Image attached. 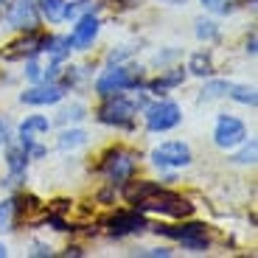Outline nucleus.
I'll return each mask as SVG.
<instances>
[{"mask_svg": "<svg viewBox=\"0 0 258 258\" xmlns=\"http://www.w3.org/2000/svg\"><path fill=\"white\" fill-rule=\"evenodd\" d=\"M104 227H107L110 236H132V233L146 230L149 222H146V216H143L141 211H118L104 222Z\"/></svg>", "mask_w": 258, "mask_h": 258, "instance_id": "obj_7", "label": "nucleus"}, {"mask_svg": "<svg viewBox=\"0 0 258 258\" xmlns=\"http://www.w3.org/2000/svg\"><path fill=\"white\" fill-rule=\"evenodd\" d=\"M98 28H101L98 17H93V14L82 17V20L76 23V28H73V34L68 37V45H71V51H73V48H76V51H82V48L93 45V39L98 37Z\"/></svg>", "mask_w": 258, "mask_h": 258, "instance_id": "obj_11", "label": "nucleus"}, {"mask_svg": "<svg viewBox=\"0 0 258 258\" xmlns=\"http://www.w3.org/2000/svg\"><path fill=\"white\" fill-rule=\"evenodd\" d=\"M82 112H84V107H82V104H76V107H71V110L62 112V121H79Z\"/></svg>", "mask_w": 258, "mask_h": 258, "instance_id": "obj_25", "label": "nucleus"}, {"mask_svg": "<svg viewBox=\"0 0 258 258\" xmlns=\"http://www.w3.org/2000/svg\"><path fill=\"white\" fill-rule=\"evenodd\" d=\"M6 163H9V168H12V174H14V177L26 174L28 152H26V149H9V152H6Z\"/></svg>", "mask_w": 258, "mask_h": 258, "instance_id": "obj_17", "label": "nucleus"}, {"mask_svg": "<svg viewBox=\"0 0 258 258\" xmlns=\"http://www.w3.org/2000/svg\"><path fill=\"white\" fill-rule=\"evenodd\" d=\"M244 138H247V126L239 121V118H233V115H219V121H216V129H213V141H216V146L233 149V146H239Z\"/></svg>", "mask_w": 258, "mask_h": 258, "instance_id": "obj_9", "label": "nucleus"}, {"mask_svg": "<svg viewBox=\"0 0 258 258\" xmlns=\"http://www.w3.org/2000/svg\"><path fill=\"white\" fill-rule=\"evenodd\" d=\"M227 96L233 98V101H241V104H255V90L252 87H247V84H227Z\"/></svg>", "mask_w": 258, "mask_h": 258, "instance_id": "obj_20", "label": "nucleus"}, {"mask_svg": "<svg viewBox=\"0 0 258 258\" xmlns=\"http://www.w3.org/2000/svg\"><path fill=\"white\" fill-rule=\"evenodd\" d=\"M188 71L194 73V76H211L213 73V62L208 53H194L191 62H188Z\"/></svg>", "mask_w": 258, "mask_h": 258, "instance_id": "obj_19", "label": "nucleus"}, {"mask_svg": "<svg viewBox=\"0 0 258 258\" xmlns=\"http://www.w3.org/2000/svg\"><path fill=\"white\" fill-rule=\"evenodd\" d=\"M247 51L255 53V37H250V42H247Z\"/></svg>", "mask_w": 258, "mask_h": 258, "instance_id": "obj_32", "label": "nucleus"}, {"mask_svg": "<svg viewBox=\"0 0 258 258\" xmlns=\"http://www.w3.org/2000/svg\"><path fill=\"white\" fill-rule=\"evenodd\" d=\"M14 219H17V200H3L0 202V233L14 230Z\"/></svg>", "mask_w": 258, "mask_h": 258, "instance_id": "obj_15", "label": "nucleus"}, {"mask_svg": "<svg viewBox=\"0 0 258 258\" xmlns=\"http://www.w3.org/2000/svg\"><path fill=\"white\" fill-rule=\"evenodd\" d=\"M143 255H163V258H168V255H171V250H163V247H160V250H146Z\"/></svg>", "mask_w": 258, "mask_h": 258, "instance_id": "obj_29", "label": "nucleus"}, {"mask_svg": "<svg viewBox=\"0 0 258 258\" xmlns=\"http://www.w3.org/2000/svg\"><path fill=\"white\" fill-rule=\"evenodd\" d=\"M157 233L180 241V244L191 252H205L208 250V230L200 222H188V225H180V227H157Z\"/></svg>", "mask_w": 258, "mask_h": 258, "instance_id": "obj_4", "label": "nucleus"}, {"mask_svg": "<svg viewBox=\"0 0 258 258\" xmlns=\"http://www.w3.org/2000/svg\"><path fill=\"white\" fill-rule=\"evenodd\" d=\"M26 73H28V79H34V82H37V79L42 76V68H39V62H37V59H31V62H28Z\"/></svg>", "mask_w": 258, "mask_h": 258, "instance_id": "obj_26", "label": "nucleus"}, {"mask_svg": "<svg viewBox=\"0 0 258 258\" xmlns=\"http://www.w3.org/2000/svg\"><path fill=\"white\" fill-rule=\"evenodd\" d=\"M37 9L45 14L51 23H59V20H64V9H68V3H64V0H39Z\"/></svg>", "mask_w": 258, "mask_h": 258, "instance_id": "obj_14", "label": "nucleus"}, {"mask_svg": "<svg viewBox=\"0 0 258 258\" xmlns=\"http://www.w3.org/2000/svg\"><path fill=\"white\" fill-rule=\"evenodd\" d=\"M225 0H202V6H208V9H219Z\"/></svg>", "mask_w": 258, "mask_h": 258, "instance_id": "obj_30", "label": "nucleus"}, {"mask_svg": "<svg viewBox=\"0 0 258 258\" xmlns=\"http://www.w3.org/2000/svg\"><path fill=\"white\" fill-rule=\"evenodd\" d=\"M155 191H160V182H152V180H141V182H129L123 197L129 202H143L146 197H152Z\"/></svg>", "mask_w": 258, "mask_h": 258, "instance_id": "obj_13", "label": "nucleus"}, {"mask_svg": "<svg viewBox=\"0 0 258 258\" xmlns=\"http://www.w3.org/2000/svg\"><path fill=\"white\" fill-rule=\"evenodd\" d=\"M0 258H6V244H0Z\"/></svg>", "mask_w": 258, "mask_h": 258, "instance_id": "obj_33", "label": "nucleus"}, {"mask_svg": "<svg viewBox=\"0 0 258 258\" xmlns=\"http://www.w3.org/2000/svg\"><path fill=\"white\" fill-rule=\"evenodd\" d=\"M6 20H9V26H14V28L34 31L37 28V20H39L37 0H14L6 12Z\"/></svg>", "mask_w": 258, "mask_h": 258, "instance_id": "obj_10", "label": "nucleus"}, {"mask_svg": "<svg viewBox=\"0 0 258 258\" xmlns=\"http://www.w3.org/2000/svg\"><path fill=\"white\" fill-rule=\"evenodd\" d=\"M31 255H51V247L39 244V241H37V244H34V250H31Z\"/></svg>", "mask_w": 258, "mask_h": 258, "instance_id": "obj_27", "label": "nucleus"}, {"mask_svg": "<svg viewBox=\"0 0 258 258\" xmlns=\"http://www.w3.org/2000/svg\"><path fill=\"white\" fill-rule=\"evenodd\" d=\"M6 143V126H3V121H0V146Z\"/></svg>", "mask_w": 258, "mask_h": 258, "instance_id": "obj_31", "label": "nucleus"}, {"mask_svg": "<svg viewBox=\"0 0 258 258\" xmlns=\"http://www.w3.org/2000/svg\"><path fill=\"white\" fill-rule=\"evenodd\" d=\"M197 37L200 39H216V23L200 20V23H197Z\"/></svg>", "mask_w": 258, "mask_h": 258, "instance_id": "obj_23", "label": "nucleus"}, {"mask_svg": "<svg viewBox=\"0 0 258 258\" xmlns=\"http://www.w3.org/2000/svg\"><path fill=\"white\" fill-rule=\"evenodd\" d=\"M182 71H171V73H166V76H160V79H155V82L149 84V90L152 93H163V90H168V87H177V84H182Z\"/></svg>", "mask_w": 258, "mask_h": 258, "instance_id": "obj_18", "label": "nucleus"}, {"mask_svg": "<svg viewBox=\"0 0 258 258\" xmlns=\"http://www.w3.org/2000/svg\"><path fill=\"white\" fill-rule=\"evenodd\" d=\"M222 96H227V82H208L202 87L200 101H213V98H222Z\"/></svg>", "mask_w": 258, "mask_h": 258, "instance_id": "obj_22", "label": "nucleus"}, {"mask_svg": "<svg viewBox=\"0 0 258 258\" xmlns=\"http://www.w3.org/2000/svg\"><path fill=\"white\" fill-rule=\"evenodd\" d=\"M135 118V104L126 101L123 96H107L104 107L98 110V121L101 123H112V126H132Z\"/></svg>", "mask_w": 258, "mask_h": 258, "instance_id": "obj_5", "label": "nucleus"}, {"mask_svg": "<svg viewBox=\"0 0 258 258\" xmlns=\"http://www.w3.org/2000/svg\"><path fill=\"white\" fill-rule=\"evenodd\" d=\"M138 79H141V73H135L132 68H121V64H115V68H110V71H104L101 76H98L96 93L101 98L115 96V93H123V90H129V87H135Z\"/></svg>", "mask_w": 258, "mask_h": 258, "instance_id": "obj_3", "label": "nucleus"}, {"mask_svg": "<svg viewBox=\"0 0 258 258\" xmlns=\"http://www.w3.org/2000/svg\"><path fill=\"white\" fill-rule=\"evenodd\" d=\"M233 160H236V163H252V160H255V143H250V146H244V149L239 152V155L233 157Z\"/></svg>", "mask_w": 258, "mask_h": 258, "instance_id": "obj_24", "label": "nucleus"}, {"mask_svg": "<svg viewBox=\"0 0 258 258\" xmlns=\"http://www.w3.org/2000/svg\"><path fill=\"white\" fill-rule=\"evenodd\" d=\"M182 121V112L174 101H157L146 110V126L149 132H168Z\"/></svg>", "mask_w": 258, "mask_h": 258, "instance_id": "obj_6", "label": "nucleus"}, {"mask_svg": "<svg viewBox=\"0 0 258 258\" xmlns=\"http://www.w3.org/2000/svg\"><path fill=\"white\" fill-rule=\"evenodd\" d=\"M48 129H51L48 118H42V115H28L26 121L20 123V135H23V138H31V135H37V132H48Z\"/></svg>", "mask_w": 258, "mask_h": 258, "instance_id": "obj_16", "label": "nucleus"}, {"mask_svg": "<svg viewBox=\"0 0 258 258\" xmlns=\"http://www.w3.org/2000/svg\"><path fill=\"white\" fill-rule=\"evenodd\" d=\"M64 96L62 84H42V87H31L20 96L23 104H34V107H42V104H56Z\"/></svg>", "mask_w": 258, "mask_h": 258, "instance_id": "obj_12", "label": "nucleus"}, {"mask_svg": "<svg viewBox=\"0 0 258 258\" xmlns=\"http://www.w3.org/2000/svg\"><path fill=\"white\" fill-rule=\"evenodd\" d=\"M135 166H138V155L129 152V149H112V152H107L104 160H101V171L112 185L126 182L129 177H132V171H135Z\"/></svg>", "mask_w": 258, "mask_h": 258, "instance_id": "obj_2", "label": "nucleus"}, {"mask_svg": "<svg viewBox=\"0 0 258 258\" xmlns=\"http://www.w3.org/2000/svg\"><path fill=\"white\" fill-rule=\"evenodd\" d=\"M152 160H155V166H166V168L188 166L191 163V149L182 141H168V143H160L157 149H152Z\"/></svg>", "mask_w": 258, "mask_h": 258, "instance_id": "obj_8", "label": "nucleus"}, {"mask_svg": "<svg viewBox=\"0 0 258 258\" xmlns=\"http://www.w3.org/2000/svg\"><path fill=\"white\" fill-rule=\"evenodd\" d=\"M68 208H71V202H68V200H56V202H53V211L51 213H64Z\"/></svg>", "mask_w": 258, "mask_h": 258, "instance_id": "obj_28", "label": "nucleus"}, {"mask_svg": "<svg viewBox=\"0 0 258 258\" xmlns=\"http://www.w3.org/2000/svg\"><path fill=\"white\" fill-rule=\"evenodd\" d=\"M87 143V135H84L82 129H71V132H62V138H59V149H79Z\"/></svg>", "mask_w": 258, "mask_h": 258, "instance_id": "obj_21", "label": "nucleus"}, {"mask_svg": "<svg viewBox=\"0 0 258 258\" xmlns=\"http://www.w3.org/2000/svg\"><path fill=\"white\" fill-rule=\"evenodd\" d=\"M138 205H141V211H157V213H166V216H174V219H185V216L194 213L191 202L177 197V194H171V191H166V188L155 191L152 197H146Z\"/></svg>", "mask_w": 258, "mask_h": 258, "instance_id": "obj_1", "label": "nucleus"}]
</instances>
